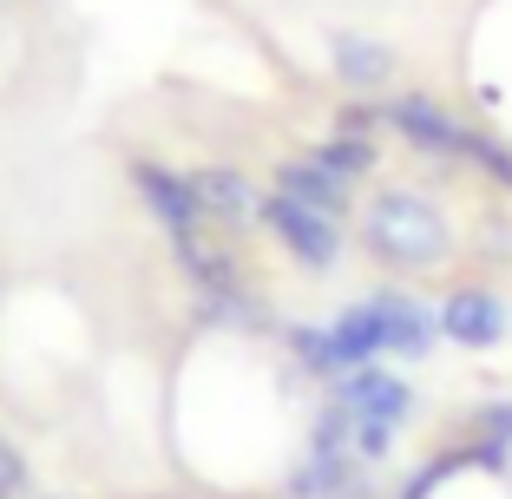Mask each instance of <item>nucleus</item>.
Masks as SVG:
<instances>
[{"instance_id": "f257e3e1", "label": "nucleus", "mask_w": 512, "mask_h": 499, "mask_svg": "<svg viewBox=\"0 0 512 499\" xmlns=\"http://www.w3.org/2000/svg\"><path fill=\"white\" fill-rule=\"evenodd\" d=\"M263 224H270V237L283 243L296 263H309V270H329V263L342 257V230H335V217L309 211V204H296V197H283V191L263 204Z\"/></svg>"}, {"instance_id": "f03ea898", "label": "nucleus", "mask_w": 512, "mask_h": 499, "mask_svg": "<svg viewBox=\"0 0 512 499\" xmlns=\"http://www.w3.org/2000/svg\"><path fill=\"white\" fill-rule=\"evenodd\" d=\"M368 243H375L381 263H427L434 250V217L414 204V197H381L375 211H368Z\"/></svg>"}, {"instance_id": "7ed1b4c3", "label": "nucleus", "mask_w": 512, "mask_h": 499, "mask_svg": "<svg viewBox=\"0 0 512 499\" xmlns=\"http://www.w3.org/2000/svg\"><path fill=\"white\" fill-rule=\"evenodd\" d=\"M335 394H342V414H355V421H407V408H414V394H407V381H394L388 368H348L342 381H335Z\"/></svg>"}, {"instance_id": "20e7f679", "label": "nucleus", "mask_w": 512, "mask_h": 499, "mask_svg": "<svg viewBox=\"0 0 512 499\" xmlns=\"http://www.w3.org/2000/svg\"><path fill=\"white\" fill-rule=\"evenodd\" d=\"M191 197H197V211H204V224H243V217H250V184H243V171H230V165H197L191 178Z\"/></svg>"}, {"instance_id": "39448f33", "label": "nucleus", "mask_w": 512, "mask_h": 499, "mask_svg": "<svg viewBox=\"0 0 512 499\" xmlns=\"http://www.w3.org/2000/svg\"><path fill=\"white\" fill-rule=\"evenodd\" d=\"M440 329H447L453 342H467V348H486V342L506 335V303L486 296V289H460V296L440 309Z\"/></svg>"}, {"instance_id": "423d86ee", "label": "nucleus", "mask_w": 512, "mask_h": 499, "mask_svg": "<svg viewBox=\"0 0 512 499\" xmlns=\"http://www.w3.org/2000/svg\"><path fill=\"white\" fill-rule=\"evenodd\" d=\"M394 125H401L421 152H434V158H467V138L473 132H467V125H453L447 112L427 106V99H401V106H394Z\"/></svg>"}, {"instance_id": "0eeeda50", "label": "nucleus", "mask_w": 512, "mask_h": 499, "mask_svg": "<svg viewBox=\"0 0 512 499\" xmlns=\"http://www.w3.org/2000/svg\"><path fill=\"white\" fill-rule=\"evenodd\" d=\"M138 191H145L151 211L165 217L171 237L204 230V211H197V197H191V184H184V178H171V171H158V165H138Z\"/></svg>"}, {"instance_id": "6e6552de", "label": "nucleus", "mask_w": 512, "mask_h": 499, "mask_svg": "<svg viewBox=\"0 0 512 499\" xmlns=\"http://www.w3.org/2000/svg\"><path fill=\"white\" fill-rule=\"evenodd\" d=\"M276 184H283V197H296V204H309V211H329V217L348 204V178L329 171L322 158H296V165H283Z\"/></svg>"}, {"instance_id": "1a4fd4ad", "label": "nucleus", "mask_w": 512, "mask_h": 499, "mask_svg": "<svg viewBox=\"0 0 512 499\" xmlns=\"http://www.w3.org/2000/svg\"><path fill=\"white\" fill-rule=\"evenodd\" d=\"M375 316L381 329H388V348L394 355H427V342H434V316H427L421 303H407V296H375Z\"/></svg>"}, {"instance_id": "9d476101", "label": "nucleus", "mask_w": 512, "mask_h": 499, "mask_svg": "<svg viewBox=\"0 0 512 499\" xmlns=\"http://www.w3.org/2000/svg\"><path fill=\"white\" fill-rule=\"evenodd\" d=\"M289 493L296 499H355V467H348V454L316 447V454L302 460V473L289 480Z\"/></svg>"}, {"instance_id": "9b49d317", "label": "nucleus", "mask_w": 512, "mask_h": 499, "mask_svg": "<svg viewBox=\"0 0 512 499\" xmlns=\"http://www.w3.org/2000/svg\"><path fill=\"white\" fill-rule=\"evenodd\" d=\"M316 158H322L329 171H342V178H362V171H375V138H348V132H335Z\"/></svg>"}, {"instance_id": "f8f14e48", "label": "nucleus", "mask_w": 512, "mask_h": 499, "mask_svg": "<svg viewBox=\"0 0 512 499\" xmlns=\"http://www.w3.org/2000/svg\"><path fill=\"white\" fill-rule=\"evenodd\" d=\"M342 73L355 86H381L388 79V53L381 46H362V40H342Z\"/></svg>"}, {"instance_id": "ddd939ff", "label": "nucleus", "mask_w": 512, "mask_h": 499, "mask_svg": "<svg viewBox=\"0 0 512 499\" xmlns=\"http://www.w3.org/2000/svg\"><path fill=\"white\" fill-rule=\"evenodd\" d=\"M0 499H27V460L0 440Z\"/></svg>"}, {"instance_id": "4468645a", "label": "nucleus", "mask_w": 512, "mask_h": 499, "mask_svg": "<svg viewBox=\"0 0 512 499\" xmlns=\"http://www.w3.org/2000/svg\"><path fill=\"white\" fill-rule=\"evenodd\" d=\"M388 440H394V427H381V421H355V454H362V460H381V454H388Z\"/></svg>"}, {"instance_id": "2eb2a0df", "label": "nucleus", "mask_w": 512, "mask_h": 499, "mask_svg": "<svg viewBox=\"0 0 512 499\" xmlns=\"http://www.w3.org/2000/svg\"><path fill=\"white\" fill-rule=\"evenodd\" d=\"M480 421H486V434H493V440H512V408H486Z\"/></svg>"}]
</instances>
